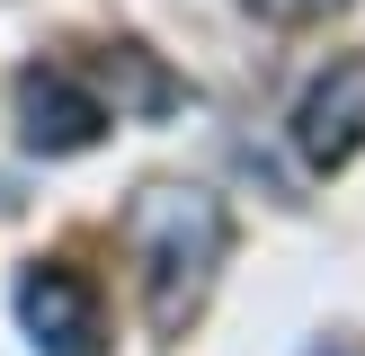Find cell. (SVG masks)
Segmentation results:
<instances>
[{"instance_id":"obj_2","label":"cell","mask_w":365,"mask_h":356,"mask_svg":"<svg viewBox=\"0 0 365 356\" xmlns=\"http://www.w3.org/2000/svg\"><path fill=\"white\" fill-rule=\"evenodd\" d=\"M98 125H107V107L89 98L63 63H27V71H18V142H27V152L71 160V152L98 142Z\"/></svg>"},{"instance_id":"obj_6","label":"cell","mask_w":365,"mask_h":356,"mask_svg":"<svg viewBox=\"0 0 365 356\" xmlns=\"http://www.w3.org/2000/svg\"><path fill=\"white\" fill-rule=\"evenodd\" d=\"M321 356H356V347H321Z\"/></svg>"},{"instance_id":"obj_5","label":"cell","mask_w":365,"mask_h":356,"mask_svg":"<svg viewBox=\"0 0 365 356\" xmlns=\"http://www.w3.org/2000/svg\"><path fill=\"white\" fill-rule=\"evenodd\" d=\"M259 9H277V18H321V9H348V0H259Z\"/></svg>"},{"instance_id":"obj_4","label":"cell","mask_w":365,"mask_h":356,"mask_svg":"<svg viewBox=\"0 0 365 356\" xmlns=\"http://www.w3.org/2000/svg\"><path fill=\"white\" fill-rule=\"evenodd\" d=\"M18 320L45 356H98L107 347V320H98V294H89L81 267H27L18 276Z\"/></svg>"},{"instance_id":"obj_1","label":"cell","mask_w":365,"mask_h":356,"mask_svg":"<svg viewBox=\"0 0 365 356\" xmlns=\"http://www.w3.org/2000/svg\"><path fill=\"white\" fill-rule=\"evenodd\" d=\"M125 241H134L143 276H152V330H187V312L205 303L214 267H223V205L205 187H143L125 214Z\"/></svg>"},{"instance_id":"obj_3","label":"cell","mask_w":365,"mask_h":356,"mask_svg":"<svg viewBox=\"0 0 365 356\" xmlns=\"http://www.w3.org/2000/svg\"><path fill=\"white\" fill-rule=\"evenodd\" d=\"M294 152L312 169H348L365 152V53H339L294 107Z\"/></svg>"}]
</instances>
